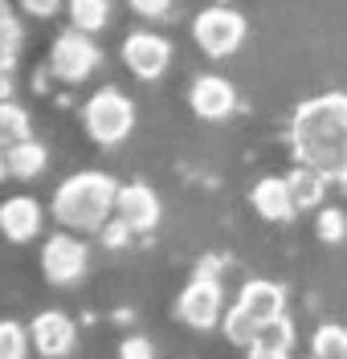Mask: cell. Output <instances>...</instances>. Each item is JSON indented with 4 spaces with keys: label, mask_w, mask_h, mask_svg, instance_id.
Wrapping results in <instances>:
<instances>
[{
    "label": "cell",
    "mask_w": 347,
    "mask_h": 359,
    "mask_svg": "<svg viewBox=\"0 0 347 359\" xmlns=\"http://www.w3.org/2000/svg\"><path fill=\"white\" fill-rule=\"evenodd\" d=\"M21 45H25L21 21L0 4V74H13V66L21 62Z\"/></svg>",
    "instance_id": "cell-19"
},
{
    "label": "cell",
    "mask_w": 347,
    "mask_h": 359,
    "mask_svg": "<svg viewBox=\"0 0 347 359\" xmlns=\"http://www.w3.org/2000/svg\"><path fill=\"white\" fill-rule=\"evenodd\" d=\"M4 156H8V176H17V180H37L49 168L46 143H37L33 135H29V139H21V143H13Z\"/></svg>",
    "instance_id": "cell-16"
},
{
    "label": "cell",
    "mask_w": 347,
    "mask_h": 359,
    "mask_svg": "<svg viewBox=\"0 0 347 359\" xmlns=\"http://www.w3.org/2000/svg\"><path fill=\"white\" fill-rule=\"evenodd\" d=\"M98 237H102V245L107 249H127L131 245V237H135V229H131L127 221H118V217H111V221L98 229Z\"/></svg>",
    "instance_id": "cell-25"
},
{
    "label": "cell",
    "mask_w": 347,
    "mask_h": 359,
    "mask_svg": "<svg viewBox=\"0 0 347 359\" xmlns=\"http://www.w3.org/2000/svg\"><path fill=\"white\" fill-rule=\"evenodd\" d=\"M188 107L196 118H205V123H221V118H229L233 107H237V94L225 78H217V74H205V78H196L192 90H188Z\"/></svg>",
    "instance_id": "cell-10"
},
{
    "label": "cell",
    "mask_w": 347,
    "mask_h": 359,
    "mask_svg": "<svg viewBox=\"0 0 347 359\" xmlns=\"http://www.w3.org/2000/svg\"><path fill=\"white\" fill-rule=\"evenodd\" d=\"M237 306L257 318V323H266V318H278L282 306H286V294L278 282H266V278H254V282H245L241 294H237Z\"/></svg>",
    "instance_id": "cell-14"
},
{
    "label": "cell",
    "mask_w": 347,
    "mask_h": 359,
    "mask_svg": "<svg viewBox=\"0 0 347 359\" xmlns=\"http://www.w3.org/2000/svg\"><path fill=\"white\" fill-rule=\"evenodd\" d=\"M8 180V156H4V147H0V184Z\"/></svg>",
    "instance_id": "cell-30"
},
{
    "label": "cell",
    "mask_w": 347,
    "mask_h": 359,
    "mask_svg": "<svg viewBox=\"0 0 347 359\" xmlns=\"http://www.w3.org/2000/svg\"><path fill=\"white\" fill-rule=\"evenodd\" d=\"M123 66L131 69L135 78H143V82H156V78H163L168 66H172V45L163 41L160 33L139 29V33H131V37L123 41Z\"/></svg>",
    "instance_id": "cell-8"
},
{
    "label": "cell",
    "mask_w": 347,
    "mask_h": 359,
    "mask_svg": "<svg viewBox=\"0 0 347 359\" xmlns=\"http://www.w3.org/2000/svg\"><path fill=\"white\" fill-rule=\"evenodd\" d=\"M118 355H123V359H151L156 351H151V343H147V339L131 335V339H123V343H118Z\"/></svg>",
    "instance_id": "cell-27"
},
{
    "label": "cell",
    "mask_w": 347,
    "mask_h": 359,
    "mask_svg": "<svg viewBox=\"0 0 347 359\" xmlns=\"http://www.w3.org/2000/svg\"><path fill=\"white\" fill-rule=\"evenodd\" d=\"M257 327H261V323H257V318H250L241 306L225 311V318H221V331H225V339H229V343H237V347H245V351H250V343H254Z\"/></svg>",
    "instance_id": "cell-22"
},
{
    "label": "cell",
    "mask_w": 347,
    "mask_h": 359,
    "mask_svg": "<svg viewBox=\"0 0 347 359\" xmlns=\"http://www.w3.org/2000/svg\"><path fill=\"white\" fill-rule=\"evenodd\" d=\"M192 37H196V45L205 49L208 57H229L245 41V17L233 13V8H221V4L217 8H205L192 21Z\"/></svg>",
    "instance_id": "cell-7"
},
{
    "label": "cell",
    "mask_w": 347,
    "mask_h": 359,
    "mask_svg": "<svg viewBox=\"0 0 347 359\" xmlns=\"http://www.w3.org/2000/svg\"><path fill=\"white\" fill-rule=\"evenodd\" d=\"M290 196L299 208H319L323 204V192H327V176L319 168H311V163H299L294 172H290Z\"/></svg>",
    "instance_id": "cell-17"
},
{
    "label": "cell",
    "mask_w": 347,
    "mask_h": 359,
    "mask_svg": "<svg viewBox=\"0 0 347 359\" xmlns=\"http://www.w3.org/2000/svg\"><path fill=\"white\" fill-rule=\"evenodd\" d=\"M290 343H294V323H290L286 314H278V318H266V323L257 327L254 343H250V355L282 359V355H290Z\"/></svg>",
    "instance_id": "cell-15"
},
{
    "label": "cell",
    "mask_w": 347,
    "mask_h": 359,
    "mask_svg": "<svg viewBox=\"0 0 347 359\" xmlns=\"http://www.w3.org/2000/svg\"><path fill=\"white\" fill-rule=\"evenodd\" d=\"M41 204L33 201V196H8V201L0 204V233L13 241V245H25V241H33L37 233H41Z\"/></svg>",
    "instance_id": "cell-12"
},
{
    "label": "cell",
    "mask_w": 347,
    "mask_h": 359,
    "mask_svg": "<svg viewBox=\"0 0 347 359\" xmlns=\"http://www.w3.org/2000/svg\"><path fill=\"white\" fill-rule=\"evenodd\" d=\"M290 147L299 163L347 184V94H319L290 118Z\"/></svg>",
    "instance_id": "cell-1"
},
{
    "label": "cell",
    "mask_w": 347,
    "mask_h": 359,
    "mask_svg": "<svg viewBox=\"0 0 347 359\" xmlns=\"http://www.w3.org/2000/svg\"><path fill=\"white\" fill-rule=\"evenodd\" d=\"M111 21V0H69V25L86 29V33H102Z\"/></svg>",
    "instance_id": "cell-20"
},
{
    "label": "cell",
    "mask_w": 347,
    "mask_h": 359,
    "mask_svg": "<svg viewBox=\"0 0 347 359\" xmlns=\"http://www.w3.org/2000/svg\"><path fill=\"white\" fill-rule=\"evenodd\" d=\"M29 351H33L29 327L13 323V318H0V359H25Z\"/></svg>",
    "instance_id": "cell-21"
},
{
    "label": "cell",
    "mask_w": 347,
    "mask_h": 359,
    "mask_svg": "<svg viewBox=\"0 0 347 359\" xmlns=\"http://www.w3.org/2000/svg\"><path fill=\"white\" fill-rule=\"evenodd\" d=\"M86 266H90V249H86L82 237H74V229L46 237V245H41V273H46L49 286H74V282H82Z\"/></svg>",
    "instance_id": "cell-6"
},
{
    "label": "cell",
    "mask_w": 347,
    "mask_h": 359,
    "mask_svg": "<svg viewBox=\"0 0 347 359\" xmlns=\"http://www.w3.org/2000/svg\"><path fill=\"white\" fill-rule=\"evenodd\" d=\"M118 184L107 172H78L53 192V217L74 233H98L115 217Z\"/></svg>",
    "instance_id": "cell-2"
},
{
    "label": "cell",
    "mask_w": 347,
    "mask_h": 359,
    "mask_svg": "<svg viewBox=\"0 0 347 359\" xmlns=\"http://www.w3.org/2000/svg\"><path fill=\"white\" fill-rule=\"evenodd\" d=\"M82 127L98 147H118L135 127V102L115 86L94 90L86 98V107H82Z\"/></svg>",
    "instance_id": "cell-3"
},
{
    "label": "cell",
    "mask_w": 347,
    "mask_h": 359,
    "mask_svg": "<svg viewBox=\"0 0 347 359\" xmlns=\"http://www.w3.org/2000/svg\"><path fill=\"white\" fill-rule=\"evenodd\" d=\"M311 351L319 359H343L347 355V331L343 327H319L311 339Z\"/></svg>",
    "instance_id": "cell-23"
},
{
    "label": "cell",
    "mask_w": 347,
    "mask_h": 359,
    "mask_svg": "<svg viewBox=\"0 0 347 359\" xmlns=\"http://www.w3.org/2000/svg\"><path fill=\"white\" fill-rule=\"evenodd\" d=\"M0 98H13V78L8 74H0Z\"/></svg>",
    "instance_id": "cell-29"
},
{
    "label": "cell",
    "mask_w": 347,
    "mask_h": 359,
    "mask_svg": "<svg viewBox=\"0 0 347 359\" xmlns=\"http://www.w3.org/2000/svg\"><path fill=\"white\" fill-rule=\"evenodd\" d=\"M102 62V53H98V45H94V33L86 29H66L53 49H49V69H53V78L57 82H66V86H78V82H86L94 69Z\"/></svg>",
    "instance_id": "cell-4"
},
{
    "label": "cell",
    "mask_w": 347,
    "mask_h": 359,
    "mask_svg": "<svg viewBox=\"0 0 347 359\" xmlns=\"http://www.w3.org/2000/svg\"><path fill=\"white\" fill-rule=\"evenodd\" d=\"M131 8H135L139 17H147V21H160L172 13V0H127Z\"/></svg>",
    "instance_id": "cell-26"
},
{
    "label": "cell",
    "mask_w": 347,
    "mask_h": 359,
    "mask_svg": "<svg viewBox=\"0 0 347 359\" xmlns=\"http://www.w3.org/2000/svg\"><path fill=\"white\" fill-rule=\"evenodd\" d=\"M33 135V123H29V111L17 107L13 98H0V147L8 151L13 143H21Z\"/></svg>",
    "instance_id": "cell-18"
},
{
    "label": "cell",
    "mask_w": 347,
    "mask_h": 359,
    "mask_svg": "<svg viewBox=\"0 0 347 359\" xmlns=\"http://www.w3.org/2000/svg\"><path fill=\"white\" fill-rule=\"evenodd\" d=\"M17 4H21L29 17H53L62 8V0H17Z\"/></svg>",
    "instance_id": "cell-28"
},
{
    "label": "cell",
    "mask_w": 347,
    "mask_h": 359,
    "mask_svg": "<svg viewBox=\"0 0 347 359\" xmlns=\"http://www.w3.org/2000/svg\"><path fill=\"white\" fill-rule=\"evenodd\" d=\"M115 217L127 221L135 233H151L160 224V196L147 184H123L115 196Z\"/></svg>",
    "instance_id": "cell-11"
},
{
    "label": "cell",
    "mask_w": 347,
    "mask_h": 359,
    "mask_svg": "<svg viewBox=\"0 0 347 359\" xmlns=\"http://www.w3.org/2000/svg\"><path fill=\"white\" fill-rule=\"evenodd\" d=\"M315 233H319V241L327 245H339L347 237V221L339 208H319V224H315Z\"/></svg>",
    "instance_id": "cell-24"
},
{
    "label": "cell",
    "mask_w": 347,
    "mask_h": 359,
    "mask_svg": "<svg viewBox=\"0 0 347 359\" xmlns=\"http://www.w3.org/2000/svg\"><path fill=\"white\" fill-rule=\"evenodd\" d=\"M176 314H180V323H188L192 331H212L225 318V290H221V282L208 269H200L184 286V294L176 298Z\"/></svg>",
    "instance_id": "cell-5"
},
{
    "label": "cell",
    "mask_w": 347,
    "mask_h": 359,
    "mask_svg": "<svg viewBox=\"0 0 347 359\" xmlns=\"http://www.w3.org/2000/svg\"><path fill=\"white\" fill-rule=\"evenodd\" d=\"M250 201H254V212L261 221H290V217L299 212V204L290 196V180H278V176L257 180L254 192H250Z\"/></svg>",
    "instance_id": "cell-13"
},
{
    "label": "cell",
    "mask_w": 347,
    "mask_h": 359,
    "mask_svg": "<svg viewBox=\"0 0 347 359\" xmlns=\"http://www.w3.org/2000/svg\"><path fill=\"white\" fill-rule=\"evenodd\" d=\"M29 335H33V351L46 359H62L74 351V343H78V327H74V318L62 311H41L33 323H29Z\"/></svg>",
    "instance_id": "cell-9"
}]
</instances>
